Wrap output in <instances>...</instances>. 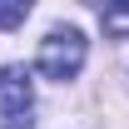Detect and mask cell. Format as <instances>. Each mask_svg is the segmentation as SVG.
Wrapping results in <instances>:
<instances>
[{"mask_svg":"<svg viewBox=\"0 0 129 129\" xmlns=\"http://www.w3.org/2000/svg\"><path fill=\"white\" fill-rule=\"evenodd\" d=\"M84 70V35L75 25H64V30H50L40 40V75L45 80H75Z\"/></svg>","mask_w":129,"mask_h":129,"instance_id":"6da1fadb","label":"cell"},{"mask_svg":"<svg viewBox=\"0 0 129 129\" xmlns=\"http://www.w3.org/2000/svg\"><path fill=\"white\" fill-rule=\"evenodd\" d=\"M30 104H35L30 70L5 64L0 70V119H5V129H30Z\"/></svg>","mask_w":129,"mask_h":129,"instance_id":"7a4b0ae2","label":"cell"},{"mask_svg":"<svg viewBox=\"0 0 129 129\" xmlns=\"http://www.w3.org/2000/svg\"><path fill=\"white\" fill-rule=\"evenodd\" d=\"M99 20H104V35H129V5H104Z\"/></svg>","mask_w":129,"mask_h":129,"instance_id":"3957f363","label":"cell"},{"mask_svg":"<svg viewBox=\"0 0 129 129\" xmlns=\"http://www.w3.org/2000/svg\"><path fill=\"white\" fill-rule=\"evenodd\" d=\"M25 15H30V5H25V0H0V30L25 25Z\"/></svg>","mask_w":129,"mask_h":129,"instance_id":"277c9868","label":"cell"}]
</instances>
